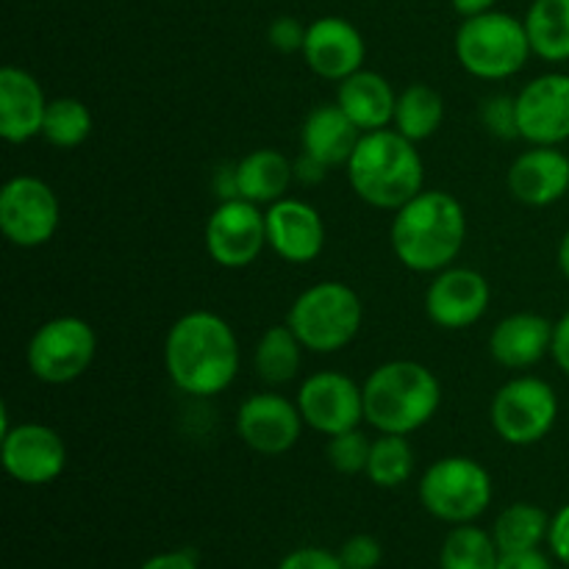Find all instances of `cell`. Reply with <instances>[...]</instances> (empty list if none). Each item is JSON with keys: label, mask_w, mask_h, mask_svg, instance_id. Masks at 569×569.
Listing matches in <instances>:
<instances>
[{"label": "cell", "mask_w": 569, "mask_h": 569, "mask_svg": "<svg viewBox=\"0 0 569 569\" xmlns=\"http://www.w3.org/2000/svg\"><path fill=\"white\" fill-rule=\"evenodd\" d=\"M303 342L295 337V331L287 322L267 328L253 350L256 376L272 389L287 387V383H292L298 378L300 365H303Z\"/></svg>", "instance_id": "d4e9b609"}, {"label": "cell", "mask_w": 569, "mask_h": 569, "mask_svg": "<svg viewBox=\"0 0 569 569\" xmlns=\"http://www.w3.org/2000/svg\"><path fill=\"white\" fill-rule=\"evenodd\" d=\"M278 569H345L339 553H331L326 548H300L283 556Z\"/></svg>", "instance_id": "d590c367"}, {"label": "cell", "mask_w": 569, "mask_h": 569, "mask_svg": "<svg viewBox=\"0 0 569 569\" xmlns=\"http://www.w3.org/2000/svg\"><path fill=\"white\" fill-rule=\"evenodd\" d=\"M337 103L359 126L361 133H370L381 131V128H392L398 92L381 72L361 67L359 72L339 81Z\"/></svg>", "instance_id": "7402d4cb"}, {"label": "cell", "mask_w": 569, "mask_h": 569, "mask_svg": "<svg viewBox=\"0 0 569 569\" xmlns=\"http://www.w3.org/2000/svg\"><path fill=\"white\" fill-rule=\"evenodd\" d=\"M98 353L94 328L81 317H53L28 339L26 361L37 381L61 387L72 383L92 367Z\"/></svg>", "instance_id": "9c48e42d"}, {"label": "cell", "mask_w": 569, "mask_h": 569, "mask_svg": "<svg viewBox=\"0 0 569 569\" xmlns=\"http://www.w3.org/2000/svg\"><path fill=\"white\" fill-rule=\"evenodd\" d=\"M481 122L492 137L520 139V126H517V98H511V94H489L481 103Z\"/></svg>", "instance_id": "d6a6232c"}, {"label": "cell", "mask_w": 569, "mask_h": 569, "mask_svg": "<svg viewBox=\"0 0 569 569\" xmlns=\"http://www.w3.org/2000/svg\"><path fill=\"white\" fill-rule=\"evenodd\" d=\"M450 3L461 17H478L483 11H492L498 0H450Z\"/></svg>", "instance_id": "7bdbcfd3"}, {"label": "cell", "mask_w": 569, "mask_h": 569, "mask_svg": "<svg viewBox=\"0 0 569 569\" xmlns=\"http://www.w3.org/2000/svg\"><path fill=\"white\" fill-rule=\"evenodd\" d=\"M61 206L53 187L37 176H14L0 189V231L14 248L33 250L56 237Z\"/></svg>", "instance_id": "30bf717a"}, {"label": "cell", "mask_w": 569, "mask_h": 569, "mask_svg": "<svg viewBox=\"0 0 569 569\" xmlns=\"http://www.w3.org/2000/svg\"><path fill=\"white\" fill-rule=\"evenodd\" d=\"M370 448L372 439L365 431L353 428V431L337 433V437H328L326 445V459L342 476H359L367 470V461H370Z\"/></svg>", "instance_id": "1f68e13d"}, {"label": "cell", "mask_w": 569, "mask_h": 569, "mask_svg": "<svg viewBox=\"0 0 569 569\" xmlns=\"http://www.w3.org/2000/svg\"><path fill=\"white\" fill-rule=\"evenodd\" d=\"M44 89L28 70L6 64L0 70V137L9 144H26L42 137L48 114Z\"/></svg>", "instance_id": "ffe728a7"}, {"label": "cell", "mask_w": 569, "mask_h": 569, "mask_svg": "<svg viewBox=\"0 0 569 569\" xmlns=\"http://www.w3.org/2000/svg\"><path fill=\"white\" fill-rule=\"evenodd\" d=\"M533 56L542 61H569V0H533L526 14Z\"/></svg>", "instance_id": "4316f807"}, {"label": "cell", "mask_w": 569, "mask_h": 569, "mask_svg": "<svg viewBox=\"0 0 569 569\" xmlns=\"http://www.w3.org/2000/svg\"><path fill=\"white\" fill-rule=\"evenodd\" d=\"M267 248V214L250 200L217 203L206 222V250L226 270H244Z\"/></svg>", "instance_id": "7c38bea8"}, {"label": "cell", "mask_w": 569, "mask_h": 569, "mask_svg": "<svg viewBox=\"0 0 569 569\" xmlns=\"http://www.w3.org/2000/svg\"><path fill=\"white\" fill-rule=\"evenodd\" d=\"M556 259H559L561 276H565L567 283H569V231L565 233V237H561L559 250H556Z\"/></svg>", "instance_id": "ee69618b"}, {"label": "cell", "mask_w": 569, "mask_h": 569, "mask_svg": "<svg viewBox=\"0 0 569 569\" xmlns=\"http://www.w3.org/2000/svg\"><path fill=\"white\" fill-rule=\"evenodd\" d=\"M559 420V395L537 376H517L495 392L489 422L511 448H531L542 442Z\"/></svg>", "instance_id": "ba28073f"}, {"label": "cell", "mask_w": 569, "mask_h": 569, "mask_svg": "<svg viewBox=\"0 0 569 569\" xmlns=\"http://www.w3.org/2000/svg\"><path fill=\"white\" fill-rule=\"evenodd\" d=\"M306 28L309 26H303L295 17H278L267 28V39H270V44L278 53H300L306 42Z\"/></svg>", "instance_id": "e575fe53"}, {"label": "cell", "mask_w": 569, "mask_h": 569, "mask_svg": "<svg viewBox=\"0 0 569 569\" xmlns=\"http://www.w3.org/2000/svg\"><path fill=\"white\" fill-rule=\"evenodd\" d=\"M92 133V111L78 98H56L48 103L42 137L59 150L81 148Z\"/></svg>", "instance_id": "4dcf8cb0"}, {"label": "cell", "mask_w": 569, "mask_h": 569, "mask_svg": "<svg viewBox=\"0 0 569 569\" xmlns=\"http://www.w3.org/2000/svg\"><path fill=\"white\" fill-rule=\"evenodd\" d=\"M548 511L533 503H515L500 511L495 520L492 537L500 553H517V550H537L550 533Z\"/></svg>", "instance_id": "83f0119b"}, {"label": "cell", "mask_w": 569, "mask_h": 569, "mask_svg": "<svg viewBox=\"0 0 569 569\" xmlns=\"http://www.w3.org/2000/svg\"><path fill=\"white\" fill-rule=\"evenodd\" d=\"M339 559H342L345 569H376L381 565L383 550L376 537H370V533H356V537H350L342 545Z\"/></svg>", "instance_id": "836d02e7"}, {"label": "cell", "mask_w": 569, "mask_h": 569, "mask_svg": "<svg viewBox=\"0 0 569 569\" xmlns=\"http://www.w3.org/2000/svg\"><path fill=\"white\" fill-rule=\"evenodd\" d=\"M359 139V126L339 109V103L315 106L300 126V150L328 167L348 164Z\"/></svg>", "instance_id": "603a6c76"}, {"label": "cell", "mask_w": 569, "mask_h": 569, "mask_svg": "<svg viewBox=\"0 0 569 569\" xmlns=\"http://www.w3.org/2000/svg\"><path fill=\"white\" fill-rule=\"evenodd\" d=\"M492 303V287L487 276L472 267H448L437 272L426 289L428 320L445 331L472 328Z\"/></svg>", "instance_id": "9a60e30c"}, {"label": "cell", "mask_w": 569, "mask_h": 569, "mask_svg": "<svg viewBox=\"0 0 569 569\" xmlns=\"http://www.w3.org/2000/svg\"><path fill=\"white\" fill-rule=\"evenodd\" d=\"M498 561L500 548L495 537L472 522L456 526L445 537L442 553H439L442 569H498Z\"/></svg>", "instance_id": "f1b7e54d"}, {"label": "cell", "mask_w": 569, "mask_h": 569, "mask_svg": "<svg viewBox=\"0 0 569 569\" xmlns=\"http://www.w3.org/2000/svg\"><path fill=\"white\" fill-rule=\"evenodd\" d=\"M511 198L531 209H545L569 194V156L550 144H531L509 167Z\"/></svg>", "instance_id": "d6986e66"}, {"label": "cell", "mask_w": 569, "mask_h": 569, "mask_svg": "<svg viewBox=\"0 0 569 569\" xmlns=\"http://www.w3.org/2000/svg\"><path fill=\"white\" fill-rule=\"evenodd\" d=\"M239 194L256 206H272L287 198L295 181V164L276 148H259L237 161Z\"/></svg>", "instance_id": "cb8c5ba5"}, {"label": "cell", "mask_w": 569, "mask_h": 569, "mask_svg": "<svg viewBox=\"0 0 569 569\" xmlns=\"http://www.w3.org/2000/svg\"><path fill=\"white\" fill-rule=\"evenodd\" d=\"M453 48L461 70L481 81H506L517 76L533 56L526 20L495 9L478 17H465L456 31Z\"/></svg>", "instance_id": "5b68a950"}, {"label": "cell", "mask_w": 569, "mask_h": 569, "mask_svg": "<svg viewBox=\"0 0 569 569\" xmlns=\"http://www.w3.org/2000/svg\"><path fill=\"white\" fill-rule=\"evenodd\" d=\"M242 353L231 322L214 311H187L164 339V370L172 387L192 398L222 395L239 376Z\"/></svg>", "instance_id": "6da1fadb"}, {"label": "cell", "mask_w": 569, "mask_h": 569, "mask_svg": "<svg viewBox=\"0 0 569 569\" xmlns=\"http://www.w3.org/2000/svg\"><path fill=\"white\" fill-rule=\"evenodd\" d=\"M365 389V422L378 433L420 431L442 406V383L426 365L395 359L376 367L361 383Z\"/></svg>", "instance_id": "277c9868"}, {"label": "cell", "mask_w": 569, "mask_h": 569, "mask_svg": "<svg viewBox=\"0 0 569 569\" xmlns=\"http://www.w3.org/2000/svg\"><path fill=\"white\" fill-rule=\"evenodd\" d=\"M139 569H200L198 559L189 550H170V553H159L153 559L144 561Z\"/></svg>", "instance_id": "60d3db41"}, {"label": "cell", "mask_w": 569, "mask_h": 569, "mask_svg": "<svg viewBox=\"0 0 569 569\" xmlns=\"http://www.w3.org/2000/svg\"><path fill=\"white\" fill-rule=\"evenodd\" d=\"M498 569H553L542 550H517V553H500Z\"/></svg>", "instance_id": "ab89813d"}, {"label": "cell", "mask_w": 569, "mask_h": 569, "mask_svg": "<svg viewBox=\"0 0 569 569\" xmlns=\"http://www.w3.org/2000/svg\"><path fill=\"white\" fill-rule=\"evenodd\" d=\"M295 403L303 415L306 428L322 437L353 431L365 422V389L348 372H315L300 383Z\"/></svg>", "instance_id": "8fae6325"}, {"label": "cell", "mask_w": 569, "mask_h": 569, "mask_svg": "<svg viewBox=\"0 0 569 569\" xmlns=\"http://www.w3.org/2000/svg\"><path fill=\"white\" fill-rule=\"evenodd\" d=\"M556 322L533 311L503 317L489 333V356L506 370H531L553 350Z\"/></svg>", "instance_id": "44dd1931"}, {"label": "cell", "mask_w": 569, "mask_h": 569, "mask_svg": "<svg viewBox=\"0 0 569 569\" xmlns=\"http://www.w3.org/2000/svg\"><path fill=\"white\" fill-rule=\"evenodd\" d=\"M292 164H295V181L303 183V187H317V183L326 181L328 164H322V161L315 159V156L300 150V156L292 161Z\"/></svg>", "instance_id": "f35d334b"}, {"label": "cell", "mask_w": 569, "mask_h": 569, "mask_svg": "<svg viewBox=\"0 0 569 569\" xmlns=\"http://www.w3.org/2000/svg\"><path fill=\"white\" fill-rule=\"evenodd\" d=\"M365 476L381 489L403 487L415 476V448H411L409 439L400 437V433H378L372 439Z\"/></svg>", "instance_id": "f546056e"}, {"label": "cell", "mask_w": 569, "mask_h": 569, "mask_svg": "<svg viewBox=\"0 0 569 569\" xmlns=\"http://www.w3.org/2000/svg\"><path fill=\"white\" fill-rule=\"evenodd\" d=\"M548 545L550 550H553L556 559L565 567H569V503L561 506V509L556 511L553 520H550Z\"/></svg>", "instance_id": "8d00e7d4"}, {"label": "cell", "mask_w": 569, "mask_h": 569, "mask_svg": "<svg viewBox=\"0 0 569 569\" xmlns=\"http://www.w3.org/2000/svg\"><path fill=\"white\" fill-rule=\"evenodd\" d=\"M445 98L428 83H409L395 103L392 128L411 142H426L442 128Z\"/></svg>", "instance_id": "484cf974"}, {"label": "cell", "mask_w": 569, "mask_h": 569, "mask_svg": "<svg viewBox=\"0 0 569 569\" xmlns=\"http://www.w3.org/2000/svg\"><path fill=\"white\" fill-rule=\"evenodd\" d=\"M237 437L261 456H283L303 433V415L298 403L278 392H256L237 409Z\"/></svg>", "instance_id": "5bb4252c"}, {"label": "cell", "mask_w": 569, "mask_h": 569, "mask_svg": "<svg viewBox=\"0 0 569 569\" xmlns=\"http://www.w3.org/2000/svg\"><path fill=\"white\" fill-rule=\"evenodd\" d=\"M345 172L353 192L367 206L381 211H398L417 198L426 183V164L417 142L395 128L361 133Z\"/></svg>", "instance_id": "3957f363"}, {"label": "cell", "mask_w": 569, "mask_h": 569, "mask_svg": "<svg viewBox=\"0 0 569 569\" xmlns=\"http://www.w3.org/2000/svg\"><path fill=\"white\" fill-rule=\"evenodd\" d=\"M267 244L289 264H309L326 248V222L320 211L298 198L267 206Z\"/></svg>", "instance_id": "ac0fdd59"}, {"label": "cell", "mask_w": 569, "mask_h": 569, "mask_svg": "<svg viewBox=\"0 0 569 569\" xmlns=\"http://www.w3.org/2000/svg\"><path fill=\"white\" fill-rule=\"evenodd\" d=\"M211 192H214L217 203H226V200L242 198V194H239L237 164H222V167H217L214 176H211Z\"/></svg>", "instance_id": "74e56055"}, {"label": "cell", "mask_w": 569, "mask_h": 569, "mask_svg": "<svg viewBox=\"0 0 569 569\" xmlns=\"http://www.w3.org/2000/svg\"><path fill=\"white\" fill-rule=\"evenodd\" d=\"M300 56L315 76L339 83L365 67L367 44L359 28L345 17H320L306 28Z\"/></svg>", "instance_id": "e0dca14e"}, {"label": "cell", "mask_w": 569, "mask_h": 569, "mask_svg": "<svg viewBox=\"0 0 569 569\" xmlns=\"http://www.w3.org/2000/svg\"><path fill=\"white\" fill-rule=\"evenodd\" d=\"M0 461L17 483L44 487L67 470V445L50 426L20 422L0 433Z\"/></svg>", "instance_id": "4fadbf2b"}, {"label": "cell", "mask_w": 569, "mask_h": 569, "mask_svg": "<svg viewBox=\"0 0 569 569\" xmlns=\"http://www.w3.org/2000/svg\"><path fill=\"white\" fill-rule=\"evenodd\" d=\"M550 356L556 359L559 370L569 378V309L561 315V320L556 322V333H553V350Z\"/></svg>", "instance_id": "b9f144b4"}, {"label": "cell", "mask_w": 569, "mask_h": 569, "mask_svg": "<svg viewBox=\"0 0 569 569\" xmlns=\"http://www.w3.org/2000/svg\"><path fill=\"white\" fill-rule=\"evenodd\" d=\"M365 306L353 287L342 281H320L295 298L287 326L311 353H339L361 331Z\"/></svg>", "instance_id": "8992f818"}, {"label": "cell", "mask_w": 569, "mask_h": 569, "mask_svg": "<svg viewBox=\"0 0 569 569\" xmlns=\"http://www.w3.org/2000/svg\"><path fill=\"white\" fill-rule=\"evenodd\" d=\"M389 244L406 270L426 276L448 270L467 244L465 206L442 189H422L395 211Z\"/></svg>", "instance_id": "7a4b0ae2"}, {"label": "cell", "mask_w": 569, "mask_h": 569, "mask_svg": "<svg viewBox=\"0 0 569 569\" xmlns=\"http://www.w3.org/2000/svg\"><path fill=\"white\" fill-rule=\"evenodd\" d=\"M517 98V126L528 144L559 148L569 139V72H545L528 81Z\"/></svg>", "instance_id": "2e32d148"}, {"label": "cell", "mask_w": 569, "mask_h": 569, "mask_svg": "<svg viewBox=\"0 0 569 569\" xmlns=\"http://www.w3.org/2000/svg\"><path fill=\"white\" fill-rule=\"evenodd\" d=\"M492 476L470 456H445L433 461L420 481V500L426 511L450 526L476 522L492 503Z\"/></svg>", "instance_id": "52a82bcc"}]
</instances>
